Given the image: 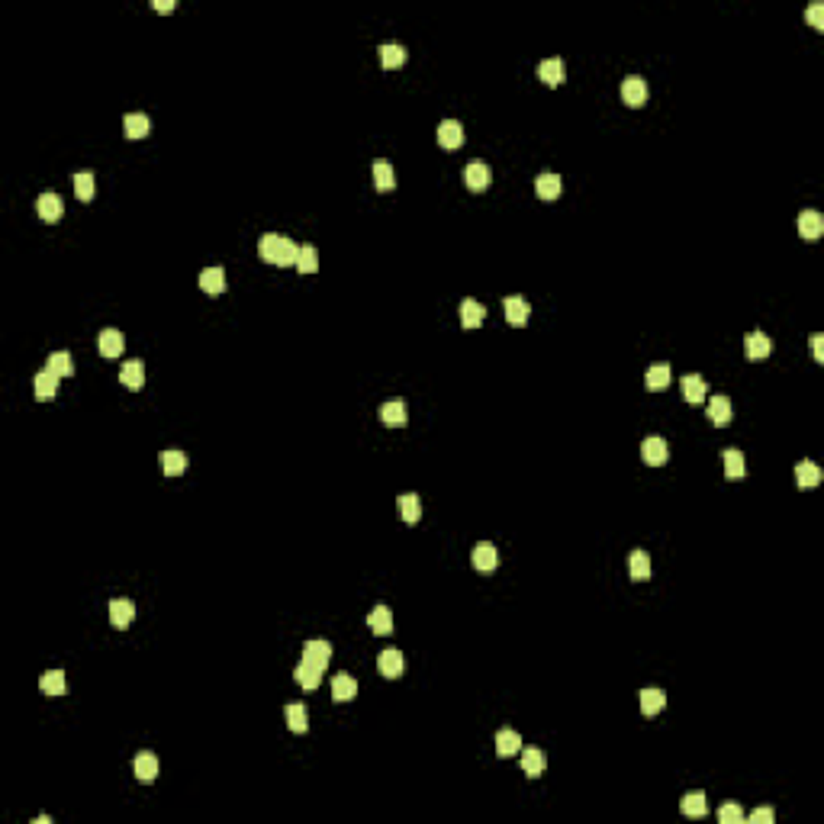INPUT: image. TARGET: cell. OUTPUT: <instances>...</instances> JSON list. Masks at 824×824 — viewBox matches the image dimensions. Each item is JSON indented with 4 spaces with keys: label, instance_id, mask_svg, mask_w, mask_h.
I'll list each match as a JSON object with an SVG mask.
<instances>
[{
    "label": "cell",
    "instance_id": "obj_48",
    "mask_svg": "<svg viewBox=\"0 0 824 824\" xmlns=\"http://www.w3.org/2000/svg\"><path fill=\"white\" fill-rule=\"evenodd\" d=\"M747 821L750 824H769V821H776V812H773V808H757Z\"/></svg>",
    "mask_w": 824,
    "mask_h": 824
},
{
    "label": "cell",
    "instance_id": "obj_46",
    "mask_svg": "<svg viewBox=\"0 0 824 824\" xmlns=\"http://www.w3.org/2000/svg\"><path fill=\"white\" fill-rule=\"evenodd\" d=\"M718 821L721 824H744V812H740V805H721L718 808Z\"/></svg>",
    "mask_w": 824,
    "mask_h": 824
},
{
    "label": "cell",
    "instance_id": "obj_42",
    "mask_svg": "<svg viewBox=\"0 0 824 824\" xmlns=\"http://www.w3.org/2000/svg\"><path fill=\"white\" fill-rule=\"evenodd\" d=\"M46 371H52V374H58V377H71V374H75L71 355H68V351H55V355H48Z\"/></svg>",
    "mask_w": 824,
    "mask_h": 824
},
{
    "label": "cell",
    "instance_id": "obj_47",
    "mask_svg": "<svg viewBox=\"0 0 824 824\" xmlns=\"http://www.w3.org/2000/svg\"><path fill=\"white\" fill-rule=\"evenodd\" d=\"M805 17H808V23H812L815 29H824V3H821V0H815V3L808 7Z\"/></svg>",
    "mask_w": 824,
    "mask_h": 824
},
{
    "label": "cell",
    "instance_id": "obj_32",
    "mask_svg": "<svg viewBox=\"0 0 824 824\" xmlns=\"http://www.w3.org/2000/svg\"><path fill=\"white\" fill-rule=\"evenodd\" d=\"M380 422L384 425H406V403L403 400H390L380 406Z\"/></svg>",
    "mask_w": 824,
    "mask_h": 824
},
{
    "label": "cell",
    "instance_id": "obj_13",
    "mask_svg": "<svg viewBox=\"0 0 824 824\" xmlns=\"http://www.w3.org/2000/svg\"><path fill=\"white\" fill-rule=\"evenodd\" d=\"M503 309H506L509 326H525V322H528V312H532L525 297H506V300H503Z\"/></svg>",
    "mask_w": 824,
    "mask_h": 824
},
{
    "label": "cell",
    "instance_id": "obj_33",
    "mask_svg": "<svg viewBox=\"0 0 824 824\" xmlns=\"http://www.w3.org/2000/svg\"><path fill=\"white\" fill-rule=\"evenodd\" d=\"M377 52H380V65L384 68H400L406 62V48L400 42H384Z\"/></svg>",
    "mask_w": 824,
    "mask_h": 824
},
{
    "label": "cell",
    "instance_id": "obj_5",
    "mask_svg": "<svg viewBox=\"0 0 824 824\" xmlns=\"http://www.w3.org/2000/svg\"><path fill=\"white\" fill-rule=\"evenodd\" d=\"M303 660L319 666V670H326L328 660H332V644L328 641H306L303 644Z\"/></svg>",
    "mask_w": 824,
    "mask_h": 824
},
{
    "label": "cell",
    "instance_id": "obj_43",
    "mask_svg": "<svg viewBox=\"0 0 824 824\" xmlns=\"http://www.w3.org/2000/svg\"><path fill=\"white\" fill-rule=\"evenodd\" d=\"M297 271H300V274L319 271V252L312 248V245H303V248H300V254H297Z\"/></svg>",
    "mask_w": 824,
    "mask_h": 824
},
{
    "label": "cell",
    "instance_id": "obj_23",
    "mask_svg": "<svg viewBox=\"0 0 824 824\" xmlns=\"http://www.w3.org/2000/svg\"><path fill=\"white\" fill-rule=\"evenodd\" d=\"M120 380H122V386H129V390H142V384H145V367H142V361H126L120 371Z\"/></svg>",
    "mask_w": 824,
    "mask_h": 824
},
{
    "label": "cell",
    "instance_id": "obj_50",
    "mask_svg": "<svg viewBox=\"0 0 824 824\" xmlns=\"http://www.w3.org/2000/svg\"><path fill=\"white\" fill-rule=\"evenodd\" d=\"M151 7L158 10V13H171V10H174V3H171V0H151Z\"/></svg>",
    "mask_w": 824,
    "mask_h": 824
},
{
    "label": "cell",
    "instance_id": "obj_4",
    "mask_svg": "<svg viewBox=\"0 0 824 824\" xmlns=\"http://www.w3.org/2000/svg\"><path fill=\"white\" fill-rule=\"evenodd\" d=\"M796 225H798V235H802V238H808V242L821 238V232H824V219H821V213H815V209H805V213H798Z\"/></svg>",
    "mask_w": 824,
    "mask_h": 824
},
{
    "label": "cell",
    "instance_id": "obj_18",
    "mask_svg": "<svg viewBox=\"0 0 824 824\" xmlns=\"http://www.w3.org/2000/svg\"><path fill=\"white\" fill-rule=\"evenodd\" d=\"M483 319H487V309L480 306L477 300H460V322H464V328H477L483 326Z\"/></svg>",
    "mask_w": 824,
    "mask_h": 824
},
{
    "label": "cell",
    "instance_id": "obj_15",
    "mask_svg": "<svg viewBox=\"0 0 824 824\" xmlns=\"http://www.w3.org/2000/svg\"><path fill=\"white\" fill-rule=\"evenodd\" d=\"M122 345H126V341H122V335L116 332V328H103L100 338H97V348H100L103 357H120Z\"/></svg>",
    "mask_w": 824,
    "mask_h": 824
},
{
    "label": "cell",
    "instance_id": "obj_44",
    "mask_svg": "<svg viewBox=\"0 0 824 824\" xmlns=\"http://www.w3.org/2000/svg\"><path fill=\"white\" fill-rule=\"evenodd\" d=\"M287 728H290V731H297V734H303V731L309 728V721H306V709H303L300 702H290V705H287Z\"/></svg>",
    "mask_w": 824,
    "mask_h": 824
},
{
    "label": "cell",
    "instance_id": "obj_6",
    "mask_svg": "<svg viewBox=\"0 0 824 824\" xmlns=\"http://www.w3.org/2000/svg\"><path fill=\"white\" fill-rule=\"evenodd\" d=\"M438 145L441 149H460L464 145V126L458 120L438 122Z\"/></svg>",
    "mask_w": 824,
    "mask_h": 824
},
{
    "label": "cell",
    "instance_id": "obj_19",
    "mask_svg": "<svg viewBox=\"0 0 824 824\" xmlns=\"http://www.w3.org/2000/svg\"><path fill=\"white\" fill-rule=\"evenodd\" d=\"M377 670H380L386 680H396V676L403 673V654H400V650H384V654L377 657Z\"/></svg>",
    "mask_w": 824,
    "mask_h": 824
},
{
    "label": "cell",
    "instance_id": "obj_9",
    "mask_svg": "<svg viewBox=\"0 0 824 824\" xmlns=\"http://www.w3.org/2000/svg\"><path fill=\"white\" fill-rule=\"evenodd\" d=\"M496 563H499V551L489 541H483V544L474 547V567H477L480 573H493L496 570Z\"/></svg>",
    "mask_w": 824,
    "mask_h": 824
},
{
    "label": "cell",
    "instance_id": "obj_35",
    "mask_svg": "<svg viewBox=\"0 0 824 824\" xmlns=\"http://www.w3.org/2000/svg\"><path fill=\"white\" fill-rule=\"evenodd\" d=\"M200 287H203L206 293H223L225 290V271L223 268H206L203 274H200Z\"/></svg>",
    "mask_w": 824,
    "mask_h": 824
},
{
    "label": "cell",
    "instance_id": "obj_25",
    "mask_svg": "<svg viewBox=\"0 0 824 824\" xmlns=\"http://www.w3.org/2000/svg\"><path fill=\"white\" fill-rule=\"evenodd\" d=\"M670 380H673V371H670V364H654L650 371H647V390H650V393H660V390H666V386H670Z\"/></svg>",
    "mask_w": 824,
    "mask_h": 824
},
{
    "label": "cell",
    "instance_id": "obj_3",
    "mask_svg": "<svg viewBox=\"0 0 824 824\" xmlns=\"http://www.w3.org/2000/svg\"><path fill=\"white\" fill-rule=\"evenodd\" d=\"M621 100H625L628 106H644L647 103V81L644 77H637V75L625 77V81H621Z\"/></svg>",
    "mask_w": 824,
    "mask_h": 824
},
{
    "label": "cell",
    "instance_id": "obj_8",
    "mask_svg": "<svg viewBox=\"0 0 824 824\" xmlns=\"http://www.w3.org/2000/svg\"><path fill=\"white\" fill-rule=\"evenodd\" d=\"M744 351H747L750 361H763V357L773 351V341H769V335H763V332H750V335L744 338Z\"/></svg>",
    "mask_w": 824,
    "mask_h": 824
},
{
    "label": "cell",
    "instance_id": "obj_24",
    "mask_svg": "<svg viewBox=\"0 0 824 824\" xmlns=\"http://www.w3.org/2000/svg\"><path fill=\"white\" fill-rule=\"evenodd\" d=\"M293 676H297V683H300L306 693H312V689L322 683V670H319V666H312V664H306V660H300V666L293 670Z\"/></svg>",
    "mask_w": 824,
    "mask_h": 824
},
{
    "label": "cell",
    "instance_id": "obj_7",
    "mask_svg": "<svg viewBox=\"0 0 824 824\" xmlns=\"http://www.w3.org/2000/svg\"><path fill=\"white\" fill-rule=\"evenodd\" d=\"M489 180H493V174H489V165H483V161H470L464 168V184L470 190H487Z\"/></svg>",
    "mask_w": 824,
    "mask_h": 824
},
{
    "label": "cell",
    "instance_id": "obj_16",
    "mask_svg": "<svg viewBox=\"0 0 824 824\" xmlns=\"http://www.w3.org/2000/svg\"><path fill=\"white\" fill-rule=\"evenodd\" d=\"M534 194H538L541 200H557L561 197V178L551 174V171L538 174V178H534Z\"/></svg>",
    "mask_w": 824,
    "mask_h": 824
},
{
    "label": "cell",
    "instance_id": "obj_28",
    "mask_svg": "<svg viewBox=\"0 0 824 824\" xmlns=\"http://www.w3.org/2000/svg\"><path fill=\"white\" fill-rule=\"evenodd\" d=\"M161 470L168 477H180L187 470V454L184 451H161Z\"/></svg>",
    "mask_w": 824,
    "mask_h": 824
},
{
    "label": "cell",
    "instance_id": "obj_2",
    "mask_svg": "<svg viewBox=\"0 0 824 824\" xmlns=\"http://www.w3.org/2000/svg\"><path fill=\"white\" fill-rule=\"evenodd\" d=\"M641 458H644V464H650V467H660V464H666V458H670V444H666L660 435H650V438H644V444H641Z\"/></svg>",
    "mask_w": 824,
    "mask_h": 824
},
{
    "label": "cell",
    "instance_id": "obj_31",
    "mask_svg": "<svg viewBox=\"0 0 824 824\" xmlns=\"http://www.w3.org/2000/svg\"><path fill=\"white\" fill-rule=\"evenodd\" d=\"M522 750V738L515 734L512 728H503L496 734V753L499 757H512V753H518Z\"/></svg>",
    "mask_w": 824,
    "mask_h": 824
},
{
    "label": "cell",
    "instance_id": "obj_11",
    "mask_svg": "<svg viewBox=\"0 0 824 824\" xmlns=\"http://www.w3.org/2000/svg\"><path fill=\"white\" fill-rule=\"evenodd\" d=\"M522 769H525V776H541L544 769H547V757H544V750L541 747H525L522 750Z\"/></svg>",
    "mask_w": 824,
    "mask_h": 824
},
{
    "label": "cell",
    "instance_id": "obj_17",
    "mask_svg": "<svg viewBox=\"0 0 824 824\" xmlns=\"http://www.w3.org/2000/svg\"><path fill=\"white\" fill-rule=\"evenodd\" d=\"M355 695H357V683H355V676L338 673L335 680H332V699H335V702H351Z\"/></svg>",
    "mask_w": 824,
    "mask_h": 824
},
{
    "label": "cell",
    "instance_id": "obj_36",
    "mask_svg": "<svg viewBox=\"0 0 824 824\" xmlns=\"http://www.w3.org/2000/svg\"><path fill=\"white\" fill-rule=\"evenodd\" d=\"M400 515H403V522L415 525L422 518V499L415 493H403L400 496Z\"/></svg>",
    "mask_w": 824,
    "mask_h": 824
},
{
    "label": "cell",
    "instance_id": "obj_26",
    "mask_svg": "<svg viewBox=\"0 0 824 824\" xmlns=\"http://www.w3.org/2000/svg\"><path fill=\"white\" fill-rule=\"evenodd\" d=\"M135 776H139L142 783L158 779V757H155V753H149V750H142L139 757H135Z\"/></svg>",
    "mask_w": 824,
    "mask_h": 824
},
{
    "label": "cell",
    "instance_id": "obj_21",
    "mask_svg": "<svg viewBox=\"0 0 824 824\" xmlns=\"http://www.w3.org/2000/svg\"><path fill=\"white\" fill-rule=\"evenodd\" d=\"M32 386H36V400H52V396L58 393V374H52V371H39L36 380H32Z\"/></svg>",
    "mask_w": 824,
    "mask_h": 824
},
{
    "label": "cell",
    "instance_id": "obj_45",
    "mask_svg": "<svg viewBox=\"0 0 824 824\" xmlns=\"http://www.w3.org/2000/svg\"><path fill=\"white\" fill-rule=\"evenodd\" d=\"M75 194L81 200H94V174L91 171H81V174H75Z\"/></svg>",
    "mask_w": 824,
    "mask_h": 824
},
{
    "label": "cell",
    "instance_id": "obj_34",
    "mask_svg": "<svg viewBox=\"0 0 824 824\" xmlns=\"http://www.w3.org/2000/svg\"><path fill=\"white\" fill-rule=\"evenodd\" d=\"M374 184H377V190H393L396 187V174H393V165L390 161H374Z\"/></svg>",
    "mask_w": 824,
    "mask_h": 824
},
{
    "label": "cell",
    "instance_id": "obj_41",
    "mask_svg": "<svg viewBox=\"0 0 824 824\" xmlns=\"http://www.w3.org/2000/svg\"><path fill=\"white\" fill-rule=\"evenodd\" d=\"M680 808H683L686 818H702L705 812H709V805H705V792H689V796H683Z\"/></svg>",
    "mask_w": 824,
    "mask_h": 824
},
{
    "label": "cell",
    "instance_id": "obj_30",
    "mask_svg": "<svg viewBox=\"0 0 824 824\" xmlns=\"http://www.w3.org/2000/svg\"><path fill=\"white\" fill-rule=\"evenodd\" d=\"M680 386H683V396H686V403H702L705 400V380L702 377H695V374H686L683 380H680Z\"/></svg>",
    "mask_w": 824,
    "mask_h": 824
},
{
    "label": "cell",
    "instance_id": "obj_49",
    "mask_svg": "<svg viewBox=\"0 0 824 824\" xmlns=\"http://www.w3.org/2000/svg\"><path fill=\"white\" fill-rule=\"evenodd\" d=\"M812 351H815V361L824 364V338L821 335H812Z\"/></svg>",
    "mask_w": 824,
    "mask_h": 824
},
{
    "label": "cell",
    "instance_id": "obj_1",
    "mask_svg": "<svg viewBox=\"0 0 824 824\" xmlns=\"http://www.w3.org/2000/svg\"><path fill=\"white\" fill-rule=\"evenodd\" d=\"M258 254H261L268 264H281V268H290V264H297V254H300V245L293 242V238H283V235H274L268 232L258 242Z\"/></svg>",
    "mask_w": 824,
    "mask_h": 824
},
{
    "label": "cell",
    "instance_id": "obj_22",
    "mask_svg": "<svg viewBox=\"0 0 824 824\" xmlns=\"http://www.w3.org/2000/svg\"><path fill=\"white\" fill-rule=\"evenodd\" d=\"M721 464H724V474H728V480H740L744 474H747L744 454H740L738 448H728V451H724V454H721Z\"/></svg>",
    "mask_w": 824,
    "mask_h": 824
},
{
    "label": "cell",
    "instance_id": "obj_29",
    "mask_svg": "<svg viewBox=\"0 0 824 824\" xmlns=\"http://www.w3.org/2000/svg\"><path fill=\"white\" fill-rule=\"evenodd\" d=\"M538 77H541L544 84L557 87L563 81V62L561 58H544L541 65H538Z\"/></svg>",
    "mask_w": 824,
    "mask_h": 824
},
{
    "label": "cell",
    "instance_id": "obj_20",
    "mask_svg": "<svg viewBox=\"0 0 824 824\" xmlns=\"http://www.w3.org/2000/svg\"><path fill=\"white\" fill-rule=\"evenodd\" d=\"M367 625H371V631L380 635V637L390 635V631H393V612L386 609V606H377V609L367 615Z\"/></svg>",
    "mask_w": 824,
    "mask_h": 824
},
{
    "label": "cell",
    "instance_id": "obj_37",
    "mask_svg": "<svg viewBox=\"0 0 824 824\" xmlns=\"http://www.w3.org/2000/svg\"><path fill=\"white\" fill-rule=\"evenodd\" d=\"M664 705H666L664 689H641V712H644V715L664 712Z\"/></svg>",
    "mask_w": 824,
    "mask_h": 824
},
{
    "label": "cell",
    "instance_id": "obj_38",
    "mask_svg": "<svg viewBox=\"0 0 824 824\" xmlns=\"http://www.w3.org/2000/svg\"><path fill=\"white\" fill-rule=\"evenodd\" d=\"M709 419L715 422V425H728L731 422V400L728 396H712L709 400Z\"/></svg>",
    "mask_w": 824,
    "mask_h": 824
},
{
    "label": "cell",
    "instance_id": "obj_12",
    "mask_svg": "<svg viewBox=\"0 0 824 824\" xmlns=\"http://www.w3.org/2000/svg\"><path fill=\"white\" fill-rule=\"evenodd\" d=\"M796 483L798 489H812L821 483V467H818L815 460H798L796 464Z\"/></svg>",
    "mask_w": 824,
    "mask_h": 824
},
{
    "label": "cell",
    "instance_id": "obj_40",
    "mask_svg": "<svg viewBox=\"0 0 824 824\" xmlns=\"http://www.w3.org/2000/svg\"><path fill=\"white\" fill-rule=\"evenodd\" d=\"M628 570H631V580H647V577H650V557H647V551H631Z\"/></svg>",
    "mask_w": 824,
    "mask_h": 824
},
{
    "label": "cell",
    "instance_id": "obj_27",
    "mask_svg": "<svg viewBox=\"0 0 824 824\" xmlns=\"http://www.w3.org/2000/svg\"><path fill=\"white\" fill-rule=\"evenodd\" d=\"M122 132H126V139H142V135H149V116H145V113H126Z\"/></svg>",
    "mask_w": 824,
    "mask_h": 824
},
{
    "label": "cell",
    "instance_id": "obj_39",
    "mask_svg": "<svg viewBox=\"0 0 824 824\" xmlns=\"http://www.w3.org/2000/svg\"><path fill=\"white\" fill-rule=\"evenodd\" d=\"M39 689H42L46 695H52V699H55V695H62V693H65V673H62V670H48V673H42V680H39Z\"/></svg>",
    "mask_w": 824,
    "mask_h": 824
},
{
    "label": "cell",
    "instance_id": "obj_14",
    "mask_svg": "<svg viewBox=\"0 0 824 824\" xmlns=\"http://www.w3.org/2000/svg\"><path fill=\"white\" fill-rule=\"evenodd\" d=\"M135 618V602L132 599H113L110 602V621L116 628H129Z\"/></svg>",
    "mask_w": 824,
    "mask_h": 824
},
{
    "label": "cell",
    "instance_id": "obj_10",
    "mask_svg": "<svg viewBox=\"0 0 824 824\" xmlns=\"http://www.w3.org/2000/svg\"><path fill=\"white\" fill-rule=\"evenodd\" d=\"M36 209H39V216H42L46 223H58L62 213H65V203H62L58 194H42V197L36 200Z\"/></svg>",
    "mask_w": 824,
    "mask_h": 824
}]
</instances>
